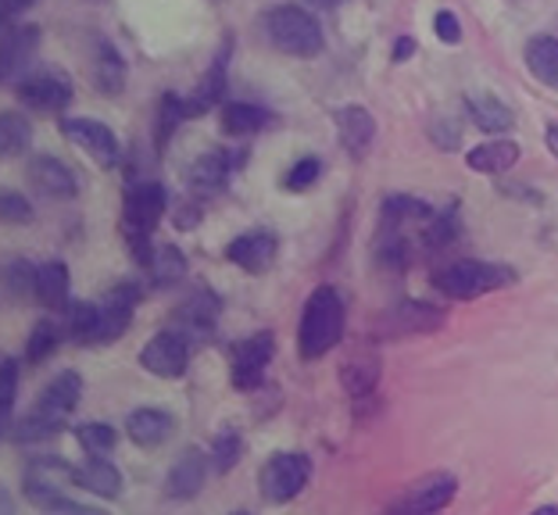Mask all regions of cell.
<instances>
[{"label": "cell", "mask_w": 558, "mask_h": 515, "mask_svg": "<svg viewBox=\"0 0 558 515\" xmlns=\"http://www.w3.org/2000/svg\"><path fill=\"white\" fill-rule=\"evenodd\" d=\"M80 397H83V376L72 369L58 372L54 380L44 387V394L36 397V405L25 412V419L15 422L11 441L40 444V441H50V437H58L69 426L72 412L80 408Z\"/></svg>", "instance_id": "1"}, {"label": "cell", "mask_w": 558, "mask_h": 515, "mask_svg": "<svg viewBox=\"0 0 558 515\" xmlns=\"http://www.w3.org/2000/svg\"><path fill=\"white\" fill-rule=\"evenodd\" d=\"M69 487H75V466L58 455H36L22 473V494L29 505L54 515H94V508L69 498Z\"/></svg>", "instance_id": "2"}, {"label": "cell", "mask_w": 558, "mask_h": 515, "mask_svg": "<svg viewBox=\"0 0 558 515\" xmlns=\"http://www.w3.org/2000/svg\"><path fill=\"white\" fill-rule=\"evenodd\" d=\"M344 336V301L337 297L333 286H319L304 301L301 326H298V351L304 361L326 358L329 351Z\"/></svg>", "instance_id": "3"}, {"label": "cell", "mask_w": 558, "mask_h": 515, "mask_svg": "<svg viewBox=\"0 0 558 515\" xmlns=\"http://www.w3.org/2000/svg\"><path fill=\"white\" fill-rule=\"evenodd\" d=\"M169 211V194H165L161 183H136L125 194L122 205V236L133 247V258L140 266H147L155 247H150V233L158 230V222Z\"/></svg>", "instance_id": "4"}, {"label": "cell", "mask_w": 558, "mask_h": 515, "mask_svg": "<svg viewBox=\"0 0 558 515\" xmlns=\"http://www.w3.org/2000/svg\"><path fill=\"white\" fill-rule=\"evenodd\" d=\"M265 36L276 50H283L290 58H315L323 50V29L315 22L312 11H304L298 4H279L272 11H265Z\"/></svg>", "instance_id": "5"}, {"label": "cell", "mask_w": 558, "mask_h": 515, "mask_svg": "<svg viewBox=\"0 0 558 515\" xmlns=\"http://www.w3.org/2000/svg\"><path fill=\"white\" fill-rule=\"evenodd\" d=\"M434 283L440 294H448L454 301H473L487 291L515 283V272L505 266H487V261H476V258H459V261H448L444 269H437Z\"/></svg>", "instance_id": "6"}, {"label": "cell", "mask_w": 558, "mask_h": 515, "mask_svg": "<svg viewBox=\"0 0 558 515\" xmlns=\"http://www.w3.org/2000/svg\"><path fill=\"white\" fill-rule=\"evenodd\" d=\"M312 480V458L301 455V451H279L269 462L262 466V494L265 501H272V505H287V501H294L304 487Z\"/></svg>", "instance_id": "7"}, {"label": "cell", "mask_w": 558, "mask_h": 515, "mask_svg": "<svg viewBox=\"0 0 558 515\" xmlns=\"http://www.w3.org/2000/svg\"><path fill=\"white\" fill-rule=\"evenodd\" d=\"M190 336L175 326V330H161L140 351V366L158 380H180L190 366Z\"/></svg>", "instance_id": "8"}, {"label": "cell", "mask_w": 558, "mask_h": 515, "mask_svg": "<svg viewBox=\"0 0 558 515\" xmlns=\"http://www.w3.org/2000/svg\"><path fill=\"white\" fill-rule=\"evenodd\" d=\"M61 133H65L97 169H116L119 165L122 147H119V136L111 125L97 122V119H61Z\"/></svg>", "instance_id": "9"}, {"label": "cell", "mask_w": 558, "mask_h": 515, "mask_svg": "<svg viewBox=\"0 0 558 515\" xmlns=\"http://www.w3.org/2000/svg\"><path fill=\"white\" fill-rule=\"evenodd\" d=\"M454 494H459V480H454L451 473H429V476H418L409 491L390 501V512H401V515L440 512L451 505Z\"/></svg>", "instance_id": "10"}, {"label": "cell", "mask_w": 558, "mask_h": 515, "mask_svg": "<svg viewBox=\"0 0 558 515\" xmlns=\"http://www.w3.org/2000/svg\"><path fill=\"white\" fill-rule=\"evenodd\" d=\"M136 305H140V286L133 280H122V283L111 286V291L105 294V301L97 305V336H94V347L97 344H116L119 336L130 330Z\"/></svg>", "instance_id": "11"}, {"label": "cell", "mask_w": 558, "mask_h": 515, "mask_svg": "<svg viewBox=\"0 0 558 515\" xmlns=\"http://www.w3.org/2000/svg\"><path fill=\"white\" fill-rule=\"evenodd\" d=\"M19 100L22 108L36 115H61L72 105V83L58 72H36L19 79Z\"/></svg>", "instance_id": "12"}, {"label": "cell", "mask_w": 558, "mask_h": 515, "mask_svg": "<svg viewBox=\"0 0 558 515\" xmlns=\"http://www.w3.org/2000/svg\"><path fill=\"white\" fill-rule=\"evenodd\" d=\"M276 355V336L269 330L251 333L233 347V387L236 391H255L265 380V369Z\"/></svg>", "instance_id": "13"}, {"label": "cell", "mask_w": 558, "mask_h": 515, "mask_svg": "<svg viewBox=\"0 0 558 515\" xmlns=\"http://www.w3.org/2000/svg\"><path fill=\"white\" fill-rule=\"evenodd\" d=\"M25 180H29V186L36 194H44L50 200H69V197L80 194V180H75V172L54 155L29 158V165H25Z\"/></svg>", "instance_id": "14"}, {"label": "cell", "mask_w": 558, "mask_h": 515, "mask_svg": "<svg viewBox=\"0 0 558 515\" xmlns=\"http://www.w3.org/2000/svg\"><path fill=\"white\" fill-rule=\"evenodd\" d=\"M36 44H40V29L36 25H22V22L0 25V83L19 79L22 69L29 65Z\"/></svg>", "instance_id": "15"}, {"label": "cell", "mask_w": 558, "mask_h": 515, "mask_svg": "<svg viewBox=\"0 0 558 515\" xmlns=\"http://www.w3.org/2000/svg\"><path fill=\"white\" fill-rule=\"evenodd\" d=\"M276 250H279V241H276L272 230H251V233H240L236 241H230V247H226V258H230L236 269L258 275V272L272 269Z\"/></svg>", "instance_id": "16"}, {"label": "cell", "mask_w": 558, "mask_h": 515, "mask_svg": "<svg viewBox=\"0 0 558 515\" xmlns=\"http://www.w3.org/2000/svg\"><path fill=\"white\" fill-rule=\"evenodd\" d=\"M236 155H230V150H208V155H201L194 165L186 169V186L190 194L197 197H211L226 191V183H230V175L236 172Z\"/></svg>", "instance_id": "17"}, {"label": "cell", "mask_w": 558, "mask_h": 515, "mask_svg": "<svg viewBox=\"0 0 558 515\" xmlns=\"http://www.w3.org/2000/svg\"><path fill=\"white\" fill-rule=\"evenodd\" d=\"M208 466H211V458L205 455V451L186 447L183 455L172 462L169 476H165V494H169L172 501L197 498L201 487H205V480H208Z\"/></svg>", "instance_id": "18"}, {"label": "cell", "mask_w": 558, "mask_h": 515, "mask_svg": "<svg viewBox=\"0 0 558 515\" xmlns=\"http://www.w3.org/2000/svg\"><path fill=\"white\" fill-rule=\"evenodd\" d=\"M444 322V311L423 301H401L398 308H390L384 316L379 333L384 336H409V333H429Z\"/></svg>", "instance_id": "19"}, {"label": "cell", "mask_w": 558, "mask_h": 515, "mask_svg": "<svg viewBox=\"0 0 558 515\" xmlns=\"http://www.w3.org/2000/svg\"><path fill=\"white\" fill-rule=\"evenodd\" d=\"M337 133L351 158H365L376 144V122L362 105H348L337 111Z\"/></svg>", "instance_id": "20"}, {"label": "cell", "mask_w": 558, "mask_h": 515, "mask_svg": "<svg viewBox=\"0 0 558 515\" xmlns=\"http://www.w3.org/2000/svg\"><path fill=\"white\" fill-rule=\"evenodd\" d=\"M226 61H230V47L219 50V58L211 61V69L201 75L197 90L190 97H183V115L186 119H197V115H205V111H211L215 105H222V97H226Z\"/></svg>", "instance_id": "21"}, {"label": "cell", "mask_w": 558, "mask_h": 515, "mask_svg": "<svg viewBox=\"0 0 558 515\" xmlns=\"http://www.w3.org/2000/svg\"><path fill=\"white\" fill-rule=\"evenodd\" d=\"M219 311H222L219 294H211L208 286H201V291H194L180 305V316H175V322H180V330L190 336V341H194V336H205V333L215 330Z\"/></svg>", "instance_id": "22"}, {"label": "cell", "mask_w": 558, "mask_h": 515, "mask_svg": "<svg viewBox=\"0 0 558 515\" xmlns=\"http://www.w3.org/2000/svg\"><path fill=\"white\" fill-rule=\"evenodd\" d=\"M172 430H175V419L161 408H136L130 412V419H125V437H130L136 447H161L172 437Z\"/></svg>", "instance_id": "23"}, {"label": "cell", "mask_w": 558, "mask_h": 515, "mask_svg": "<svg viewBox=\"0 0 558 515\" xmlns=\"http://www.w3.org/2000/svg\"><path fill=\"white\" fill-rule=\"evenodd\" d=\"M75 487H83L94 498L116 501L122 494V473L111 466L108 455H90L83 466H75Z\"/></svg>", "instance_id": "24"}, {"label": "cell", "mask_w": 558, "mask_h": 515, "mask_svg": "<svg viewBox=\"0 0 558 515\" xmlns=\"http://www.w3.org/2000/svg\"><path fill=\"white\" fill-rule=\"evenodd\" d=\"M69 266H61V261H44L33 269V297L47 311H61L69 305Z\"/></svg>", "instance_id": "25"}, {"label": "cell", "mask_w": 558, "mask_h": 515, "mask_svg": "<svg viewBox=\"0 0 558 515\" xmlns=\"http://www.w3.org/2000/svg\"><path fill=\"white\" fill-rule=\"evenodd\" d=\"M519 155H523V150H519L515 140H487V144L469 150L465 165L473 172H480V175H501V172L515 169Z\"/></svg>", "instance_id": "26"}, {"label": "cell", "mask_w": 558, "mask_h": 515, "mask_svg": "<svg viewBox=\"0 0 558 515\" xmlns=\"http://www.w3.org/2000/svg\"><path fill=\"white\" fill-rule=\"evenodd\" d=\"M465 111L476 122V130L484 133H509L515 122L512 108L494 94H465Z\"/></svg>", "instance_id": "27"}, {"label": "cell", "mask_w": 558, "mask_h": 515, "mask_svg": "<svg viewBox=\"0 0 558 515\" xmlns=\"http://www.w3.org/2000/svg\"><path fill=\"white\" fill-rule=\"evenodd\" d=\"M94 86L105 97H119L125 90V61L108 40H100L94 50Z\"/></svg>", "instance_id": "28"}, {"label": "cell", "mask_w": 558, "mask_h": 515, "mask_svg": "<svg viewBox=\"0 0 558 515\" xmlns=\"http://www.w3.org/2000/svg\"><path fill=\"white\" fill-rule=\"evenodd\" d=\"M269 122H272V115L258 105H244V100H230V105H222V133L236 136V140L262 133Z\"/></svg>", "instance_id": "29"}, {"label": "cell", "mask_w": 558, "mask_h": 515, "mask_svg": "<svg viewBox=\"0 0 558 515\" xmlns=\"http://www.w3.org/2000/svg\"><path fill=\"white\" fill-rule=\"evenodd\" d=\"M526 69L537 83L558 90V40L555 36H534L526 44Z\"/></svg>", "instance_id": "30"}, {"label": "cell", "mask_w": 558, "mask_h": 515, "mask_svg": "<svg viewBox=\"0 0 558 515\" xmlns=\"http://www.w3.org/2000/svg\"><path fill=\"white\" fill-rule=\"evenodd\" d=\"M340 383H344V391L354 401L369 397L379 383V358L376 355H354L348 366L340 369Z\"/></svg>", "instance_id": "31"}, {"label": "cell", "mask_w": 558, "mask_h": 515, "mask_svg": "<svg viewBox=\"0 0 558 515\" xmlns=\"http://www.w3.org/2000/svg\"><path fill=\"white\" fill-rule=\"evenodd\" d=\"M33 144V125L19 111H0V161L25 155Z\"/></svg>", "instance_id": "32"}, {"label": "cell", "mask_w": 558, "mask_h": 515, "mask_svg": "<svg viewBox=\"0 0 558 515\" xmlns=\"http://www.w3.org/2000/svg\"><path fill=\"white\" fill-rule=\"evenodd\" d=\"M15 397H19V361L4 358L0 361V441H8L11 430H15Z\"/></svg>", "instance_id": "33"}, {"label": "cell", "mask_w": 558, "mask_h": 515, "mask_svg": "<svg viewBox=\"0 0 558 515\" xmlns=\"http://www.w3.org/2000/svg\"><path fill=\"white\" fill-rule=\"evenodd\" d=\"M147 269H150V280H155V286H172V283H180L186 275V258H183L180 247L165 244V247H155Z\"/></svg>", "instance_id": "34"}, {"label": "cell", "mask_w": 558, "mask_h": 515, "mask_svg": "<svg viewBox=\"0 0 558 515\" xmlns=\"http://www.w3.org/2000/svg\"><path fill=\"white\" fill-rule=\"evenodd\" d=\"M61 341H65V326H58L54 319H40L33 326L29 344H25V358H29L33 366H40V361H47L61 347Z\"/></svg>", "instance_id": "35"}, {"label": "cell", "mask_w": 558, "mask_h": 515, "mask_svg": "<svg viewBox=\"0 0 558 515\" xmlns=\"http://www.w3.org/2000/svg\"><path fill=\"white\" fill-rule=\"evenodd\" d=\"M75 441H80L86 455H111L119 444V433H116V426H108V422H83V426H75Z\"/></svg>", "instance_id": "36"}, {"label": "cell", "mask_w": 558, "mask_h": 515, "mask_svg": "<svg viewBox=\"0 0 558 515\" xmlns=\"http://www.w3.org/2000/svg\"><path fill=\"white\" fill-rule=\"evenodd\" d=\"M240 455H244V441H240V433L236 430H222L219 437L211 441V451H208V458H211V469L215 473H230Z\"/></svg>", "instance_id": "37"}, {"label": "cell", "mask_w": 558, "mask_h": 515, "mask_svg": "<svg viewBox=\"0 0 558 515\" xmlns=\"http://www.w3.org/2000/svg\"><path fill=\"white\" fill-rule=\"evenodd\" d=\"M454 233H459V219H454V211H440V216H434L426 222L423 244L429 250H440V247H448L454 241Z\"/></svg>", "instance_id": "38"}, {"label": "cell", "mask_w": 558, "mask_h": 515, "mask_svg": "<svg viewBox=\"0 0 558 515\" xmlns=\"http://www.w3.org/2000/svg\"><path fill=\"white\" fill-rule=\"evenodd\" d=\"M0 222H8V225H29L33 222L29 197H22L19 191H0Z\"/></svg>", "instance_id": "39"}, {"label": "cell", "mask_w": 558, "mask_h": 515, "mask_svg": "<svg viewBox=\"0 0 558 515\" xmlns=\"http://www.w3.org/2000/svg\"><path fill=\"white\" fill-rule=\"evenodd\" d=\"M158 147L169 144V136L175 133V125H180L186 115H183V97H175V94H165L161 97V115H158Z\"/></svg>", "instance_id": "40"}, {"label": "cell", "mask_w": 558, "mask_h": 515, "mask_svg": "<svg viewBox=\"0 0 558 515\" xmlns=\"http://www.w3.org/2000/svg\"><path fill=\"white\" fill-rule=\"evenodd\" d=\"M323 175V165H319V158H301L294 169L287 172V180H283V186L287 191H308V186L319 180Z\"/></svg>", "instance_id": "41"}, {"label": "cell", "mask_w": 558, "mask_h": 515, "mask_svg": "<svg viewBox=\"0 0 558 515\" xmlns=\"http://www.w3.org/2000/svg\"><path fill=\"white\" fill-rule=\"evenodd\" d=\"M434 33H437V40H444V44H459L462 40V22H459V15H451V11H437Z\"/></svg>", "instance_id": "42"}, {"label": "cell", "mask_w": 558, "mask_h": 515, "mask_svg": "<svg viewBox=\"0 0 558 515\" xmlns=\"http://www.w3.org/2000/svg\"><path fill=\"white\" fill-rule=\"evenodd\" d=\"M29 8H33V0H0V25L19 22Z\"/></svg>", "instance_id": "43"}, {"label": "cell", "mask_w": 558, "mask_h": 515, "mask_svg": "<svg viewBox=\"0 0 558 515\" xmlns=\"http://www.w3.org/2000/svg\"><path fill=\"white\" fill-rule=\"evenodd\" d=\"M412 50H415V40H412V36H404V40L395 44V61H409Z\"/></svg>", "instance_id": "44"}, {"label": "cell", "mask_w": 558, "mask_h": 515, "mask_svg": "<svg viewBox=\"0 0 558 515\" xmlns=\"http://www.w3.org/2000/svg\"><path fill=\"white\" fill-rule=\"evenodd\" d=\"M11 512H15V494H11L4 483H0V515H11Z\"/></svg>", "instance_id": "45"}, {"label": "cell", "mask_w": 558, "mask_h": 515, "mask_svg": "<svg viewBox=\"0 0 558 515\" xmlns=\"http://www.w3.org/2000/svg\"><path fill=\"white\" fill-rule=\"evenodd\" d=\"M544 144H548V150L558 158V125H548V133H544Z\"/></svg>", "instance_id": "46"}, {"label": "cell", "mask_w": 558, "mask_h": 515, "mask_svg": "<svg viewBox=\"0 0 558 515\" xmlns=\"http://www.w3.org/2000/svg\"><path fill=\"white\" fill-rule=\"evenodd\" d=\"M312 8H319V11H333V8H340L344 0H308Z\"/></svg>", "instance_id": "47"}]
</instances>
